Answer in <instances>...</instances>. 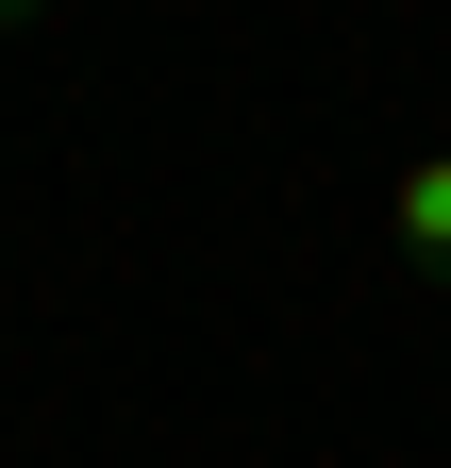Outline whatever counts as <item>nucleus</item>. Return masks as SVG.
<instances>
[{
  "label": "nucleus",
  "instance_id": "1",
  "mask_svg": "<svg viewBox=\"0 0 451 468\" xmlns=\"http://www.w3.org/2000/svg\"><path fill=\"white\" fill-rule=\"evenodd\" d=\"M384 234H402V268H418V284H451V151H418L402 185H384Z\"/></svg>",
  "mask_w": 451,
  "mask_h": 468
}]
</instances>
